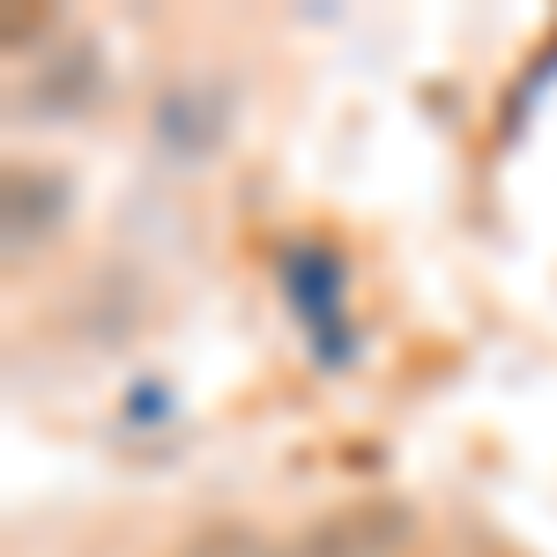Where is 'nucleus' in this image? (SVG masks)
Instances as JSON below:
<instances>
[{
  "label": "nucleus",
  "mask_w": 557,
  "mask_h": 557,
  "mask_svg": "<svg viewBox=\"0 0 557 557\" xmlns=\"http://www.w3.org/2000/svg\"><path fill=\"white\" fill-rule=\"evenodd\" d=\"M417 550V513L401 498H349L335 513L305 520L283 543V557H409Z\"/></svg>",
  "instance_id": "nucleus-1"
},
{
  "label": "nucleus",
  "mask_w": 557,
  "mask_h": 557,
  "mask_svg": "<svg viewBox=\"0 0 557 557\" xmlns=\"http://www.w3.org/2000/svg\"><path fill=\"white\" fill-rule=\"evenodd\" d=\"M283 290L298 298V320L312 327L320 357H343L349 349V327H343V268L327 246H283Z\"/></svg>",
  "instance_id": "nucleus-2"
},
{
  "label": "nucleus",
  "mask_w": 557,
  "mask_h": 557,
  "mask_svg": "<svg viewBox=\"0 0 557 557\" xmlns=\"http://www.w3.org/2000/svg\"><path fill=\"white\" fill-rule=\"evenodd\" d=\"M67 215V186L60 172H8V253H30L45 231Z\"/></svg>",
  "instance_id": "nucleus-3"
},
{
  "label": "nucleus",
  "mask_w": 557,
  "mask_h": 557,
  "mask_svg": "<svg viewBox=\"0 0 557 557\" xmlns=\"http://www.w3.org/2000/svg\"><path fill=\"white\" fill-rule=\"evenodd\" d=\"M157 141H164V149H215V141H223V97H209L201 83L164 89V104H157Z\"/></svg>",
  "instance_id": "nucleus-4"
},
{
  "label": "nucleus",
  "mask_w": 557,
  "mask_h": 557,
  "mask_svg": "<svg viewBox=\"0 0 557 557\" xmlns=\"http://www.w3.org/2000/svg\"><path fill=\"white\" fill-rule=\"evenodd\" d=\"M172 557H283V543H268L260 528H246V520H215V528H201V535H186Z\"/></svg>",
  "instance_id": "nucleus-5"
}]
</instances>
